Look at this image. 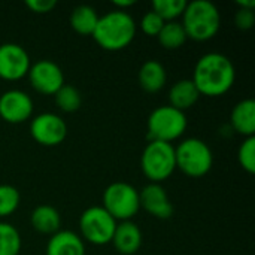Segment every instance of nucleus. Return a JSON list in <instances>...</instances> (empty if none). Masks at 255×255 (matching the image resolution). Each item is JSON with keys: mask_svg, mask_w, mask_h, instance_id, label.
Returning <instances> with one entry per match:
<instances>
[{"mask_svg": "<svg viewBox=\"0 0 255 255\" xmlns=\"http://www.w3.org/2000/svg\"><path fill=\"white\" fill-rule=\"evenodd\" d=\"M236 78V69L232 60L221 52H208L202 55L193 72V82L200 94L211 97L227 93Z\"/></svg>", "mask_w": 255, "mask_h": 255, "instance_id": "obj_1", "label": "nucleus"}, {"mask_svg": "<svg viewBox=\"0 0 255 255\" xmlns=\"http://www.w3.org/2000/svg\"><path fill=\"white\" fill-rule=\"evenodd\" d=\"M91 36L102 48L108 51H120L134 39L136 22L124 9H114L99 16Z\"/></svg>", "mask_w": 255, "mask_h": 255, "instance_id": "obj_2", "label": "nucleus"}, {"mask_svg": "<svg viewBox=\"0 0 255 255\" xmlns=\"http://www.w3.org/2000/svg\"><path fill=\"white\" fill-rule=\"evenodd\" d=\"M184 21L181 22L187 37L194 40H208L217 34L221 25V15L215 3L211 0L187 1L182 12Z\"/></svg>", "mask_w": 255, "mask_h": 255, "instance_id": "obj_3", "label": "nucleus"}, {"mask_svg": "<svg viewBox=\"0 0 255 255\" xmlns=\"http://www.w3.org/2000/svg\"><path fill=\"white\" fill-rule=\"evenodd\" d=\"M140 166L148 179L160 184L176 169L175 146L169 142L149 140L142 152Z\"/></svg>", "mask_w": 255, "mask_h": 255, "instance_id": "obj_4", "label": "nucleus"}, {"mask_svg": "<svg viewBox=\"0 0 255 255\" xmlns=\"http://www.w3.org/2000/svg\"><path fill=\"white\" fill-rule=\"evenodd\" d=\"M176 167L188 176L206 175L214 163V155L206 142L197 137H188L175 148Z\"/></svg>", "mask_w": 255, "mask_h": 255, "instance_id": "obj_5", "label": "nucleus"}, {"mask_svg": "<svg viewBox=\"0 0 255 255\" xmlns=\"http://www.w3.org/2000/svg\"><path fill=\"white\" fill-rule=\"evenodd\" d=\"M187 128V117L182 111L166 105L155 108L148 117V139L169 142L178 139Z\"/></svg>", "mask_w": 255, "mask_h": 255, "instance_id": "obj_6", "label": "nucleus"}, {"mask_svg": "<svg viewBox=\"0 0 255 255\" xmlns=\"http://www.w3.org/2000/svg\"><path fill=\"white\" fill-rule=\"evenodd\" d=\"M103 208L115 220L128 221L140 208L139 191L128 182H112L103 193Z\"/></svg>", "mask_w": 255, "mask_h": 255, "instance_id": "obj_7", "label": "nucleus"}, {"mask_svg": "<svg viewBox=\"0 0 255 255\" xmlns=\"http://www.w3.org/2000/svg\"><path fill=\"white\" fill-rule=\"evenodd\" d=\"M117 224V220L103 206H91L85 209L79 218L84 239L94 245H106L112 242Z\"/></svg>", "mask_w": 255, "mask_h": 255, "instance_id": "obj_8", "label": "nucleus"}, {"mask_svg": "<svg viewBox=\"0 0 255 255\" xmlns=\"http://www.w3.org/2000/svg\"><path fill=\"white\" fill-rule=\"evenodd\" d=\"M30 133L33 139L40 145L54 146L64 140L67 134V126L60 115L52 112H43L31 120Z\"/></svg>", "mask_w": 255, "mask_h": 255, "instance_id": "obj_9", "label": "nucleus"}, {"mask_svg": "<svg viewBox=\"0 0 255 255\" xmlns=\"http://www.w3.org/2000/svg\"><path fill=\"white\" fill-rule=\"evenodd\" d=\"M28 78L34 90L43 94H55L64 85L61 67L52 60H39L28 69Z\"/></svg>", "mask_w": 255, "mask_h": 255, "instance_id": "obj_10", "label": "nucleus"}, {"mask_svg": "<svg viewBox=\"0 0 255 255\" xmlns=\"http://www.w3.org/2000/svg\"><path fill=\"white\" fill-rule=\"evenodd\" d=\"M31 63L28 52L18 43L0 45V78L7 81L21 79L28 73Z\"/></svg>", "mask_w": 255, "mask_h": 255, "instance_id": "obj_11", "label": "nucleus"}, {"mask_svg": "<svg viewBox=\"0 0 255 255\" xmlns=\"http://www.w3.org/2000/svg\"><path fill=\"white\" fill-rule=\"evenodd\" d=\"M33 114L31 97L21 90H7L0 96V117L12 124L24 123Z\"/></svg>", "mask_w": 255, "mask_h": 255, "instance_id": "obj_12", "label": "nucleus"}, {"mask_svg": "<svg viewBox=\"0 0 255 255\" xmlns=\"http://www.w3.org/2000/svg\"><path fill=\"white\" fill-rule=\"evenodd\" d=\"M139 203L155 218L167 220L173 215V205L166 190L157 182H151L139 191Z\"/></svg>", "mask_w": 255, "mask_h": 255, "instance_id": "obj_13", "label": "nucleus"}, {"mask_svg": "<svg viewBox=\"0 0 255 255\" xmlns=\"http://www.w3.org/2000/svg\"><path fill=\"white\" fill-rule=\"evenodd\" d=\"M112 242L120 254L131 255L139 251L142 245V232L137 224L128 221H121L117 224Z\"/></svg>", "mask_w": 255, "mask_h": 255, "instance_id": "obj_14", "label": "nucleus"}, {"mask_svg": "<svg viewBox=\"0 0 255 255\" xmlns=\"http://www.w3.org/2000/svg\"><path fill=\"white\" fill-rule=\"evenodd\" d=\"M46 255H85V245L75 232L58 230L46 245Z\"/></svg>", "mask_w": 255, "mask_h": 255, "instance_id": "obj_15", "label": "nucleus"}, {"mask_svg": "<svg viewBox=\"0 0 255 255\" xmlns=\"http://www.w3.org/2000/svg\"><path fill=\"white\" fill-rule=\"evenodd\" d=\"M230 121L233 128L250 137L255 133V102L253 99H244L232 111Z\"/></svg>", "mask_w": 255, "mask_h": 255, "instance_id": "obj_16", "label": "nucleus"}, {"mask_svg": "<svg viewBox=\"0 0 255 255\" xmlns=\"http://www.w3.org/2000/svg\"><path fill=\"white\" fill-rule=\"evenodd\" d=\"M31 226L43 235H54L60 230L61 217L51 205H39L31 212Z\"/></svg>", "mask_w": 255, "mask_h": 255, "instance_id": "obj_17", "label": "nucleus"}, {"mask_svg": "<svg viewBox=\"0 0 255 255\" xmlns=\"http://www.w3.org/2000/svg\"><path fill=\"white\" fill-rule=\"evenodd\" d=\"M167 75L164 66L157 60H146L139 69V82L145 91L155 93L166 84Z\"/></svg>", "mask_w": 255, "mask_h": 255, "instance_id": "obj_18", "label": "nucleus"}, {"mask_svg": "<svg viewBox=\"0 0 255 255\" xmlns=\"http://www.w3.org/2000/svg\"><path fill=\"white\" fill-rule=\"evenodd\" d=\"M200 97L199 90L196 88L194 82L191 79H181L176 81L170 91H169V100H170V106L179 109V111H185L188 108H191Z\"/></svg>", "mask_w": 255, "mask_h": 255, "instance_id": "obj_19", "label": "nucleus"}, {"mask_svg": "<svg viewBox=\"0 0 255 255\" xmlns=\"http://www.w3.org/2000/svg\"><path fill=\"white\" fill-rule=\"evenodd\" d=\"M99 21L96 9L90 4H79L70 13V25L81 34H93Z\"/></svg>", "mask_w": 255, "mask_h": 255, "instance_id": "obj_20", "label": "nucleus"}, {"mask_svg": "<svg viewBox=\"0 0 255 255\" xmlns=\"http://www.w3.org/2000/svg\"><path fill=\"white\" fill-rule=\"evenodd\" d=\"M157 37L166 49H176L188 39L182 24L178 21H166Z\"/></svg>", "mask_w": 255, "mask_h": 255, "instance_id": "obj_21", "label": "nucleus"}, {"mask_svg": "<svg viewBox=\"0 0 255 255\" xmlns=\"http://www.w3.org/2000/svg\"><path fill=\"white\" fill-rule=\"evenodd\" d=\"M21 250V236L9 223H0V255H18Z\"/></svg>", "mask_w": 255, "mask_h": 255, "instance_id": "obj_22", "label": "nucleus"}, {"mask_svg": "<svg viewBox=\"0 0 255 255\" xmlns=\"http://www.w3.org/2000/svg\"><path fill=\"white\" fill-rule=\"evenodd\" d=\"M57 106L64 112H75L79 109L82 97L79 90H76L73 85H61V88L54 94Z\"/></svg>", "mask_w": 255, "mask_h": 255, "instance_id": "obj_23", "label": "nucleus"}, {"mask_svg": "<svg viewBox=\"0 0 255 255\" xmlns=\"http://www.w3.org/2000/svg\"><path fill=\"white\" fill-rule=\"evenodd\" d=\"M187 6L185 0H154L152 10L158 13L164 21H175L176 16L182 15Z\"/></svg>", "mask_w": 255, "mask_h": 255, "instance_id": "obj_24", "label": "nucleus"}, {"mask_svg": "<svg viewBox=\"0 0 255 255\" xmlns=\"http://www.w3.org/2000/svg\"><path fill=\"white\" fill-rule=\"evenodd\" d=\"M19 205V191L7 184L0 185V217H7Z\"/></svg>", "mask_w": 255, "mask_h": 255, "instance_id": "obj_25", "label": "nucleus"}, {"mask_svg": "<svg viewBox=\"0 0 255 255\" xmlns=\"http://www.w3.org/2000/svg\"><path fill=\"white\" fill-rule=\"evenodd\" d=\"M238 160L241 163V166L250 172L254 173L255 172V136H250L247 137L242 145L239 146L238 151Z\"/></svg>", "mask_w": 255, "mask_h": 255, "instance_id": "obj_26", "label": "nucleus"}, {"mask_svg": "<svg viewBox=\"0 0 255 255\" xmlns=\"http://www.w3.org/2000/svg\"><path fill=\"white\" fill-rule=\"evenodd\" d=\"M164 22H166V21H164L158 13H155V12L151 9V10H148V12L143 13L142 19H140V27H142V30H143L145 34L157 36V34L160 33L161 27L164 25Z\"/></svg>", "mask_w": 255, "mask_h": 255, "instance_id": "obj_27", "label": "nucleus"}, {"mask_svg": "<svg viewBox=\"0 0 255 255\" xmlns=\"http://www.w3.org/2000/svg\"><path fill=\"white\" fill-rule=\"evenodd\" d=\"M255 22V13L254 9H245V7H239L236 15H235V24L238 28L241 30H250L253 28Z\"/></svg>", "mask_w": 255, "mask_h": 255, "instance_id": "obj_28", "label": "nucleus"}, {"mask_svg": "<svg viewBox=\"0 0 255 255\" xmlns=\"http://www.w3.org/2000/svg\"><path fill=\"white\" fill-rule=\"evenodd\" d=\"M25 6L30 7L33 12L45 13L57 6V0H25Z\"/></svg>", "mask_w": 255, "mask_h": 255, "instance_id": "obj_29", "label": "nucleus"}, {"mask_svg": "<svg viewBox=\"0 0 255 255\" xmlns=\"http://www.w3.org/2000/svg\"><path fill=\"white\" fill-rule=\"evenodd\" d=\"M238 4L241 7H245V9H254L255 0H238Z\"/></svg>", "mask_w": 255, "mask_h": 255, "instance_id": "obj_30", "label": "nucleus"}, {"mask_svg": "<svg viewBox=\"0 0 255 255\" xmlns=\"http://www.w3.org/2000/svg\"><path fill=\"white\" fill-rule=\"evenodd\" d=\"M114 4L118 6V7H127V6H133L134 0H115Z\"/></svg>", "mask_w": 255, "mask_h": 255, "instance_id": "obj_31", "label": "nucleus"}]
</instances>
